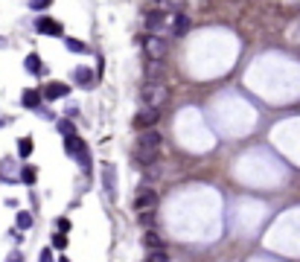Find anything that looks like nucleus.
Listing matches in <instances>:
<instances>
[{
    "label": "nucleus",
    "mask_w": 300,
    "mask_h": 262,
    "mask_svg": "<svg viewBox=\"0 0 300 262\" xmlns=\"http://www.w3.org/2000/svg\"><path fill=\"white\" fill-rule=\"evenodd\" d=\"M158 155H161V149H146V146H137V149H134V164L152 166V164H158Z\"/></svg>",
    "instance_id": "7"
},
{
    "label": "nucleus",
    "mask_w": 300,
    "mask_h": 262,
    "mask_svg": "<svg viewBox=\"0 0 300 262\" xmlns=\"http://www.w3.org/2000/svg\"><path fill=\"white\" fill-rule=\"evenodd\" d=\"M67 94H70V85H65V82H50V85L44 88V94H41V97L50 99V102H56V99H65Z\"/></svg>",
    "instance_id": "9"
},
{
    "label": "nucleus",
    "mask_w": 300,
    "mask_h": 262,
    "mask_svg": "<svg viewBox=\"0 0 300 262\" xmlns=\"http://www.w3.org/2000/svg\"><path fill=\"white\" fill-rule=\"evenodd\" d=\"M18 155H21V158H30V155H33V137H21V143H18Z\"/></svg>",
    "instance_id": "20"
},
{
    "label": "nucleus",
    "mask_w": 300,
    "mask_h": 262,
    "mask_svg": "<svg viewBox=\"0 0 300 262\" xmlns=\"http://www.w3.org/2000/svg\"><path fill=\"white\" fill-rule=\"evenodd\" d=\"M50 3H53V0H33V9H38V12H41V9H47Z\"/></svg>",
    "instance_id": "26"
},
{
    "label": "nucleus",
    "mask_w": 300,
    "mask_h": 262,
    "mask_svg": "<svg viewBox=\"0 0 300 262\" xmlns=\"http://www.w3.org/2000/svg\"><path fill=\"white\" fill-rule=\"evenodd\" d=\"M161 143H164V137L158 129H146L137 137V146H146V149H161Z\"/></svg>",
    "instance_id": "6"
},
{
    "label": "nucleus",
    "mask_w": 300,
    "mask_h": 262,
    "mask_svg": "<svg viewBox=\"0 0 300 262\" xmlns=\"http://www.w3.org/2000/svg\"><path fill=\"white\" fill-rule=\"evenodd\" d=\"M76 161H79V164L85 166V172H88V166H91V155H88V152H82V155H79Z\"/></svg>",
    "instance_id": "25"
},
{
    "label": "nucleus",
    "mask_w": 300,
    "mask_h": 262,
    "mask_svg": "<svg viewBox=\"0 0 300 262\" xmlns=\"http://www.w3.org/2000/svg\"><path fill=\"white\" fill-rule=\"evenodd\" d=\"M164 76H167V70H164V62H155V59H149V65H146V82H164Z\"/></svg>",
    "instance_id": "13"
},
{
    "label": "nucleus",
    "mask_w": 300,
    "mask_h": 262,
    "mask_svg": "<svg viewBox=\"0 0 300 262\" xmlns=\"http://www.w3.org/2000/svg\"><path fill=\"white\" fill-rule=\"evenodd\" d=\"M167 24H169V15L161 12V9L149 12V18H146V30H149V35H161V30H164Z\"/></svg>",
    "instance_id": "4"
},
{
    "label": "nucleus",
    "mask_w": 300,
    "mask_h": 262,
    "mask_svg": "<svg viewBox=\"0 0 300 262\" xmlns=\"http://www.w3.org/2000/svg\"><path fill=\"white\" fill-rule=\"evenodd\" d=\"M146 262H169V254L164 251V248H155V251L146 254Z\"/></svg>",
    "instance_id": "19"
},
{
    "label": "nucleus",
    "mask_w": 300,
    "mask_h": 262,
    "mask_svg": "<svg viewBox=\"0 0 300 262\" xmlns=\"http://www.w3.org/2000/svg\"><path fill=\"white\" fill-rule=\"evenodd\" d=\"M143 242H146V248H149V251H155V248H164V239H161L155 230H149V233L143 236Z\"/></svg>",
    "instance_id": "16"
},
{
    "label": "nucleus",
    "mask_w": 300,
    "mask_h": 262,
    "mask_svg": "<svg viewBox=\"0 0 300 262\" xmlns=\"http://www.w3.org/2000/svg\"><path fill=\"white\" fill-rule=\"evenodd\" d=\"M9 262H24V257H21V251H18V254H12V257H9Z\"/></svg>",
    "instance_id": "29"
},
{
    "label": "nucleus",
    "mask_w": 300,
    "mask_h": 262,
    "mask_svg": "<svg viewBox=\"0 0 300 262\" xmlns=\"http://www.w3.org/2000/svg\"><path fill=\"white\" fill-rule=\"evenodd\" d=\"M158 204V193H152L149 187H143L137 196H134V210H149V207H155Z\"/></svg>",
    "instance_id": "8"
},
{
    "label": "nucleus",
    "mask_w": 300,
    "mask_h": 262,
    "mask_svg": "<svg viewBox=\"0 0 300 262\" xmlns=\"http://www.w3.org/2000/svg\"><path fill=\"white\" fill-rule=\"evenodd\" d=\"M59 262H70V260H67V257H62V260H59Z\"/></svg>",
    "instance_id": "30"
},
{
    "label": "nucleus",
    "mask_w": 300,
    "mask_h": 262,
    "mask_svg": "<svg viewBox=\"0 0 300 262\" xmlns=\"http://www.w3.org/2000/svg\"><path fill=\"white\" fill-rule=\"evenodd\" d=\"M158 120H161V108H143V111L134 117V126L140 131H146V129H155Z\"/></svg>",
    "instance_id": "3"
},
{
    "label": "nucleus",
    "mask_w": 300,
    "mask_h": 262,
    "mask_svg": "<svg viewBox=\"0 0 300 262\" xmlns=\"http://www.w3.org/2000/svg\"><path fill=\"white\" fill-rule=\"evenodd\" d=\"M59 131H62L65 137H70V134H76V129H73V123H70V120H62V123H59Z\"/></svg>",
    "instance_id": "24"
},
{
    "label": "nucleus",
    "mask_w": 300,
    "mask_h": 262,
    "mask_svg": "<svg viewBox=\"0 0 300 262\" xmlns=\"http://www.w3.org/2000/svg\"><path fill=\"white\" fill-rule=\"evenodd\" d=\"M35 178H38L35 166H24V169H21V181H24V184H35Z\"/></svg>",
    "instance_id": "21"
},
{
    "label": "nucleus",
    "mask_w": 300,
    "mask_h": 262,
    "mask_svg": "<svg viewBox=\"0 0 300 262\" xmlns=\"http://www.w3.org/2000/svg\"><path fill=\"white\" fill-rule=\"evenodd\" d=\"M41 262H53V251L47 248V251H41Z\"/></svg>",
    "instance_id": "28"
},
{
    "label": "nucleus",
    "mask_w": 300,
    "mask_h": 262,
    "mask_svg": "<svg viewBox=\"0 0 300 262\" xmlns=\"http://www.w3.org/2000/svg\"><path fill=\"white\" fill-rule=\"evenodd\" d=\"M65 152L70 155V158H79L82 152H88V146H85V140H82V137L70 134V137H65Z\"/></svg>",
    "instance_id": "11"
},
{
    "label": "nucleus",
    "mask_w": 300,
    "mask_h": 262,
    "mask_svg": "<svg viewBox=\"0 0 300 262\" xmlns=\"http://www.w3.org/2000/svg\"><path fill=\"white\" fill-rule=\"evenodd\" d=\"M53 248H56V251H65L67 248V236L65 233H56V236H53Z\"/></svg>",
    "instance_id": "23"
},
{
    "label": "nucleus",
    "mask_w": 300,
    "mask_h": 262,
    "mask_svg": "<svg viewBox=\"0 0 300 262\" xmlns=\"http://www.w3.org/2000/svg\"><path fill=\"white\" fill-rule=\"evenodd\" d=\"M102 187H105V193L111 198H117V169L111 164H102Z\"/></svg>",
    "instance_id": "5"
},
{
    "label": "nucleus",
    "mask_w": 300,
    "mask_h": 262,
    "mask_svg": "<svg viewBox=\"0 0 300 262\" xmlns=\"http://www.w3.org/2000/svg\"><path fill=\"white\" fill-rule=\"evenodd\" d=\"M35 30L41 35H62V24L59 21H53V18H38V24H35Z\"/></svg>",
    "instance_id": "12"
},
{
    "label": "nucleus",
    "mask_w": 300,
    "mask_h": 262,
    "mask_svg": "<svg viewBox=\"0 0 300 262\" xmlns=\"http://www.w3.org/2000/svg\"><path fill=\"white\" fill-rule=\"evenodd\" d=\"M140 99H143L146 108H161V105L169 99L167 82H143V88H140Z\"/></svg>",
    "instance_id": "1"
},
{
    "label": "nucleus",
    "mask_w": 300,
    "mask_h": 262,
    "mask_svg": "<svg viewBox=\"0 0 300 262\" xmlns=\"http://www.w3.org/2000/svg\"><path fill=\"white\" fill-rule=\"evenodd\" d=\"M70 230V219H59V233H67Z\"/></svg>",
    "instance_id": "27"
},
{
    "label": "nucleus",
    "mask_w": 300,
    "mask_h": 262,
    "mask_svg": "<svg viewBox=\"0 0 300 262\" xmlns=\"http://www.w3.org/2000/svg\"><path fill=\"white\" fill-rule=\"evenodd\" d=\"M143 47H146L149 59H155V62H164L167 53H169V41L164 35H146V38H143Z\"/></svg>",
    "instance_id": "2"
},
{
    "label": "nucleus",
    "mask_w": 300,
    "mask_h": 262,
    "mask_svg": "<svg viewBox=\"0 0 300 262\" xmlns=\"http://www.w3.org/2000/svg\"><path fill=\"white\" fill-rule=\"evenodd\" d=\"M169 27H172V35H187L190 33V18L175 12V15H169Z\"/></svg>",
    "instance_id": "10"
},
{
    "label": "nucleus",
    "mask_w": 300,
    "mask_h": 262,
    "mask_svg": "<svg viewBox=\"0 0 300 262\" xmlns=\"http://www.w3.org/2000/svg\"><path fill=\"white\" fill-rule=\"evenodd\" d=\"M73 76H76V85H79V88H94V85H97L94 70H88V67H79Z\"/></svg>",
    "instance_id": "14"
},
{
    "label": "nucleus",
    "mask_w": 300,
    "mask_h": 262,
    "mask_svg": "<svg viewBox=\"0 0 300 262\" xmlns=\"http://www.w3.org/2000/svg\"><path fill=\"white\" fill-rule=\"evenodd\" d=\"M33 228V216L30 213H18V230H30Z\"/></svg>",
    "instance_id": "22"
},
{
    "label": "nucleus",
    "mask_w": 300,
    "mask_h": 262,
    "mask_svg": "<svg viewBox=\"0 0 300 262\" xmlns=\"http://www.w3.org/2000/svg\"><path fill=\"white\" fill-rule=\"evenodd\" d=\"M65 44H67V50H70V53H76V56L88 53V44H82L79 38H65Z\"/></svg>",
    "instance_id": "18"
},
{
    "label": "nucleus",
    "mask_w": 300,
    "mask_h": 262,
    "mask_svg": "<svg viewBox=\"0 0 300 262\" xmlns=\"http://www.w3.org/2000/svg\"><path fill=\"white\" fill-rule=\"evenodd\" d=\"M24 67H27L30 73H44V65H41V59H38L35 53H30V56L24 59Z\"/></svg>",
    "instance_id": "15"
},
{
    "label": "nucleus",
    "mask_w": 300,
    "mask_h": 262,
    "mask_svg": "<svg viewBox=\"0 0 300 262\" xmlns=\"http://www.w3.org/2000/svg\"><path fill=\"white\" fill-rule=\"evenodd\" d=\"M21 102H24L27 108H38V102H41V91H24Z\"/></svg>",
    "instance_id": "17"
}]
</instances>
